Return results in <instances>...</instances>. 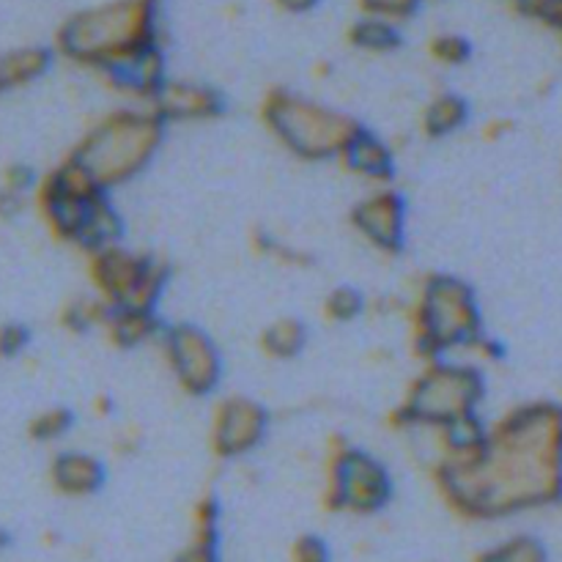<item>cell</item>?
Here are the masks:
<instances>
[{"label": "cell", "mask_w": 562, "mask_h": 562, "mask_svg": "<svg viewBox=\"0 0 562 562\" xmlns=\"http://www.w3.org/2000/svg\"><path fill=\"white\" fill-rule=\"evenodd\" d=\"M108 80L113 82L121 91L132 93L137 99H146L148 104L154 102L159 91L165 88V82L170 80L168 69H165V55L159 47L146 49V53L135 55L132 60L121 64L119 69L108 71Z\"/></svg>", "instance_id": "2e32d148"}, {"label": "cell", "mask_w": 562, "mask_h": 562, "mask_svg": "<svg viewBox=\"0 0 562 562\" xmlns=\"http://www.w3.org/2000/svg\"><path fill=\"white\" fill-rule=\"evenodd\" d=\"M434 58L445 66H461L472 58V44L467 42L459 33H442V36H434L428 44Z\"/></svg>", "instance_id": "83f0119b"}, {"label": "cell", "mask_w": 562, "mask_h": 562, "mask_svg": "<svg viewBox=\"0 0 562 562\" xmlns=\"http://www.w3.org/2000/svg\"><path fill=\"white\" fill-rule=\"evenodd\" d=\"M49 66H53V53L47 47H20L3 53L0 55V93L31 86L38 77L47 75Z\"/></svg>", "instance_id": "d6986e66"}, {"label": "cell", "mask_w": 562, "mask_h": 562, "mask_svg": "<svg viewBox=\"0 0 562 562\" xmlns=\"http://www.w3.org/2000/svg\"><path fill=\"white\" fill-rule=\"evenodd\" d=\"M486 340L483 313L470 283L456 274L423 280L412 311V346L426 362L445 360L456 349H477Z\"/></svg>", "instance_id": "277c9868"}, {"label": "cell", "mask_w": 562, "mask_h": 562, "mask_svg": "<svg viewBox=\"0 0 562 562\" xmlns=\"http://www.w3.org/2000/svg\"><path fill=\"white\" fill-rule=\"evenodd\" d=\"M108 340L115 349H140V346L159 340L165 333L162 318L157 311H143V307H121V311H110L108 324H104Z\"/></svg>", "instance_id": "e0dca14e"}, {"label": "cell", "mask_w": 562, "mask_h": 562, "mask_svg": "<svg viewBox=\"0 0 562 562\" xmlns=\"http://www.w3.org/2000/svg\"><path fill=\"white\" fill-rule=\"evenodd\" d=\"M274 3L283 11H289V14H305V11L316 9L318 0H274Z\"/></svg>", "instance_id": "836d02e7"}, {"label": "cell", "mask_w": 562, "mask_h": 562, "mask_svg": "<svg viewBox=\"0 0 562 562\" xmlns=\"http://www.w3.org/2000/svg\"><path fill=\"white\" fill-rule=\"evenodd\" d=\"M475 562H549V554L538 538L514 536L477 554Z\"/></svg>", "instance_id": "d4e9b609"}, {"label": "cell", "mask_w": 562, "mask_h": 562, "mask_svg": "<svg viewBox=\"0 0 562 562\" xmlns=\"http://www.w3.org/2000/svg\"><path fill=\"white\" fill-rule=\"evenodd\" d=\"M173 562H220V503L214 494L195 503L192 538Z\"/></svg>", "instance_id": "ac0fdd59"}, {"label": "cell", "mask_w": 562, "mask_h": 562, "mask_svg": "<svg viewBox=\"0 0 562 562\" xmlns=\"http://www.w3.org/2000/svg\"><path fill=\"white\" fill-rule=\"evenodd\" d=\"M71 426H75V415L69 409H64V406H53V409H44L31 417V423H27V437L33 442L49 445L64 439L71 431Z\"/></svg>", "instance_id": "484cf974"}, {"label": "cell", "mask_w": 562, "mask_h": 562, "mask_svg": "<svg viewBox=\"0 0 562 562\" xmlns=\"http://www.w3.org/2000/svg\"><path fill=\"white\" fill-rule=\"evenodd\" d=\"M165 132L168 124L151 108L115 110L82 135L71 157L99 181L102 190L110 192L151 165L162 146Z\"/></svg>", "instance_id": "3957f363"}, {"label": "cell", "mask_w": 562, "mask_h": 562, "mask_svg": "<svg viewBox=\"0 0 562 562\" xmlns=\"http://www.w3.org/2000/svg\"><path fill=\"white\" fill-rule=\"evenodd\" d=\"M162 355L168 360L176 384L192 398H206L223 382V355L212 335L195 324H170L165 327Z\"/></svg>", "instance_id": "30bf717a"}, {"label": "cell", "mask_w": 562, "mask_h": 562, "mask_svg": "<svg viewBox=\"0 0 562 562\" xmlns=\"http://www.w3.org/2000/svg\"><path fill=\"white\" fill-rule=\"evenodd\" d=\"M470 102L459 93H439L428 102V108L423 110V132L431 140H439V137H450L459 130H464L470 124Z\"/></svg>", "instance_id": "ffe728a7"}, {"label": "cell", "mask_w": 562, "mask_h": 562, "mask_svg": "<svg viewBox=\"0 0 562 562\" xmlns=\"http://www.w3.org/2000/svg\"><path fill=\"white\" fill-rule=\"evenodd\" d=\"M349 223L368 245L387 256H398L406 247V201L401 192L382 187L373 195L355 203Z\"/></svg>", "instance_id": "7c38bea8"}, {"label": "cell", "mask_w": 562, "mask_h": 562, "mask_svg": "<svg viewBox=\"0 0 562 562\" xmlns=\"http://www.w3.org/2000/svg\"><path fill=\"white\" fill-rule=\"evenodd\" d=\"M437 434L442 445V459H467L486 445L488 426L481 420V415H472L439 428Z\"/></svg>", "instance_id": "44dd1931"}, {"label": "cell", "mask_w": 562, "mask_h": 562, "mask_svg": "<svg viewBox=\"0 0 562 562\" xmlns=\"http://www.w3.org/2000/svg\"><path fill=\"white\" fill-rule=\"evenodd\" d=\"M31 344V333L22 324H3L0 327V357L3 360H14Z\"/></svg>", "instance_id": "1f68e13d"}, {"label": "cell", "mask_w": 562, "mask_h": 562, "mask_svg": "<svg viewBox=\"0 0 562 562\" xmlns=\"http://www.w3.org/2000/svg\"><path fill=\"white\" fill-rule=\"evenodd\" d=\"M151 110L165 124H176V121H209L225 113V99L212 86L168 80L162 91L154 97Z\"/></svg>", "instance_id": "4fadbf2b"}, {"label": "cell", "mask_w": 562, "mask_h": 562, "mask_svg": "<svg viewBox=\"0 0 562 562\" xmlns=\"http://www.w3.org/2000/svg\"><path fill=\"white\" fill-rule=\"evenodd\" d=\"M261 121L267 130L305 162L338 159L351 137L362 130L349 113L327 108L291 88H272L261 102Z\"/></svg>", "instance_id": "5b68a950"}, {"label": "cell", "mask_w": 562, "mask_h": 562, "mask_svg": "<svg viewBox=\"0 0 562 562\" xmlns=\"http://www.w3.org/2000/svg\"><path fill=\"white\" fill-rule=\"evenodd\" d=\"M3 543H5V536H3V532H0V549H3Z\"/></svg>", "instance_id": "e575fe53"}, {"label": "cell", "mask_w": 562, "mask_h": 562, "mask_svg": "<svg viewBox=\"0 0 562 562\" xmlns=\"http://www.w3.org/2000/svg\"><path fill=\"white\" fill-rule=\"evenodd\" d=\"M269 434V412L247 395H228L214 406L212 450L225 461L256 453Z\"/></svg>", "instance_id": "8fae6325"}, {"label": "cell", "mask_w": 562, "mask_h": 562, "mask_svg": "<svg viewBox=\"0 0 562 562\" xmlns=\"http://www.w3.org/2000/svg\"><path fill=\"white\" fill-rule=\"evenodd\" d=\"M113 307L104 300L93 296H77L69 305H64L60 311V324H64L69 333H88L93 327H104L108 324V316Z\"/></svg>", "instance_id": "cb8c5ba5"}, {"label": "cell", "mask_w": 562, "mask_h": 562, "mask_svg": "<svg viewBox=\"0 0 562 562\" xmlns=\"http://www.w3.org/2000/svg\"><path fill=\"white\" fill-rule=\"evenodd\" d=\"M261 351L272 360H294L307 346V327L300 318H278L261 333Z\"/></svg>", "instance_id": "7402d4cb"}, {"label": "cell", "mask_w": 562, "mask_h": 562, "mask_svg": "<svg viewBox=\"0 0 562 562\" xmlns=\"http://www.w3.org/2000/svg\"><path fill=\"white\" fill-rule=\"evenodd\" d=\"M393 472L384 461L344 439H333L327 453V494L324 505L338 514L373 516L393 499Z\"/></svg>", "instance_id": "52a82bcc"}, {"label": "cell", "mask_w": 562, "mask_h": 562, "mask_svg": "<svg viewBox=\"0 0 562 562\" xmlns=\"http://www.w3.org/2000/svg\"><path fill=\"white\" fill-rule=\"evenodd\" d=\"M349 42L366 53H390L401 44V33L393 22L376 20V16H362L349 31Z\"/></svg>", "instance_id": "603a6c76"}, {"label": "cell", "mask_w": 562, "mask_h": 562, "mask_svg": "<svg viewBox=\"0 0 562 562\" xmlns=\"http://www.w3.org/2000/svg\"><path fill=\"white\" fill-rule=\"evenodd\" d=\"M366 307L368 302L362 291H357L355 285H338L324 300V316L333 324H351L366 313Z\"/></svg>", "instance_id": "4316f807"}, {"label": "cell", "mask_w": 562, "mask_h": 562, "mask_svg": "<svg viewBox=\"0 0 562 562\" xmlns=\"http://www.w3.org/2000/svg\"><path fill=\"white\" fill-rule=\"evenodd\" d=\"M338 162L344 165L349 173L360 176V179L373 181V184H390L395 176V154L376 132H371L368 126H362L355 137L349 140V146L344 148V154L338 157Z\"/></svg>", "instance_id": "9a60e30c"}, {"label": "cell", "mask_w": 562, "mask_h": 562, "mask_svg": "<svg viewBox=\"0 0 562 562\" xmlns=\"http://www.w3.org/2000/svg\"><path fill=\"white\" fill-rule=\"evenodd\" d=\"M434 483L461 519L494 521L562 499V406L532 401L488 428L467 459H442Z\"/></svg>", "instance_id": "6da1fadb"}, {"label": "cell", "mask_w": 562, "mask_h": 562, "mask_svg": "<svg viewBox=\"0 0 562 562\" xmlns=\"http://www.w3.org/2000/svg\"><path fill=\"white\" fill-rule=\"evenodd\" d=\"M88 278L99 300L108 302L113 311L121 307L157 311V302L162 300L170 280V269L157 258L115 245L88 256Z\"/></svg>", "instance_id": "ba28073f"}, {"label": "cell", "mask_w": 562, "mask_h": 562, "mask_svg": "<svg viewBox=\"0 0 562 562\" xmlns=\"http://www.w3.org/2000/svg\"><path fill=\"white\" fill-rule=\"evenodd\" d=\"M104 195L108 190H102L99 181L71 154L36 184V206L49 234L75 247L93 206Z\"/></svg>", "instance_id": "9c48e42d"}, {"label": "cell", "mask_w": 562, "mask_h": 562, "mask_svg": "<svg viewBox=\"0 0 562 562\" xmlns=\"http://www.w3.org/2000/svg\"><path fill=\"white\" fill-rule=\"evenodd\" d=\"M58 53L82 66L113 71L157 44V0H115L60 25Z\"/></svg>", "instance_id": "7a4b0ae2"}, {"label": "cell", "mask_w": 562, "mask_h": 562, "mask_svg": "<svg viewBox=\"0 0 562 562\" xmlns=\"http://www.w3.org/2000/svg\"><path fill=\"white\" fill-rule=\"evenodd\" d=\"M36 173H33L31 168H25V165H9V168L3 170V176H0V187L22 198H25L27 192H36Z\"/></svg>", "instance_id": "4dcf8cb0"}, {"label": "cell", "mask_w": 562, "mask_h": 562, "mask_svg": "<svg viewBox=\"0 0 562 562\" xmlns=\"http://www.w3.org/2000/svg\"><path fill=\"white\" fill-rule=\"evenodd\" d=\"M521 9L527 14H536L538 20L549 22V25L562 27V0H521Z\"/></svg>", "instance_id": "d6a6232c"}, {"label": "cell", "mask_w": 562, "mask_h": 562, "mask_svg": "<svg viewBox=\"0 0 562 562\" xmlns=\"http://www.w3.org/2000/svg\"><path fill=\"white\" fill-rule=\"evenodd\" d=\"M486 398V376L475 366L434 360L426 362L404 401L395 406L393 426L445 428L461 417H472Z\"/></svg>", "instance_id": "8992f818"}, {"label": "cell", "mask_w": 562, "mask_h": 562, "mask_svg": "<svg viewBox=\"0 0 562 562\" xmlns=\"http://www.w3.org/2000/svg\"><path fill=\"white\" fill-rule=\"evenodd\" d=\"M291 562H333V552L324 538L307 532L291 543Z\"/></svg>", "instance_id": "f546056e"}, {"label": "cell", "mask_w": 562, "mask_h": 562, "mask_svg": "<svg viewBox=\"0 0 562 562\" xmlns=\"http://www.w3.org/2000/svg\"><path fill=\"white\" fill-rule=\"evenodd\" d=\"M108 483L102 461L82 450H64L49 461V486L69 499H86L99 494Z\"/></svg>", "instance_id": "5bb4252c"}, {"label": "cell", "mask_w": 562, "mask_h": 562, "mask_svg": "<svg viewBox=\"0 0 562 562\" xmlns=\"http://www.w3.org/2000/svg\"><path fill=\"white\" fill-rule=\"evenodd\" d=\"M417 5H420V0H360V9L366 11V16L387 20L393 25L401 20H409Z\"/></svg>", "instance_id": "f1b7e54d"}]
</instances>
